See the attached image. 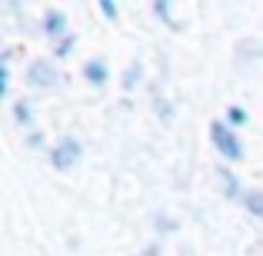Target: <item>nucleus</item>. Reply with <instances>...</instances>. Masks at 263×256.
Returning a JSON list of instances; mask_svg holds the SVG:
<instances>
[{
  "label": "nucleus",
  "mask_w": 263,
  "mask_h": 256,
  "mask_svg": "<svg viewBox=\"0 0 263 256\" xmlns=\"http://www.w3.org/2000/svg\"><path fill=\"white\" fill-rule=\"evenodd\" d=\"M210 136H213L217 150L227 156V160H240V156H243V147H240V140L223 127V123H213V127H210Z\"/></svg>",
  "instance_id": "1"
},
{
  "label": "nucleus",
  "mask_w": 263,
  "mask_h": 256,
  "mask_svg": "<svg viewBox=\"0 0 263 256\" xmlns=\"http://www.w3.org/2000/svg\"><path fill=\"white\" fill-rule=\"evenodd\" d=\"M77 156H80V143L73 140V136H64V140L53 147V163H57L60 170H67L73 160H77Z\"/></svg>",
  "instance_id": "2"
},
{
  "label": "nucleus",
  "mask_w": 263,
  "mask_h": 256,
  "mask_svg": "<svg viewBox=\"0 0 263 256\" xmlns=\"http://www.w3.org/2000/svg\"><path fill=\"white\" fill-rule=\"evenodd\" d=\"M30 80L37 87H50V84H57V73H53V67L47 60H37V64H30Z\"/></svg>",
  "instance_id": "3"
},
{
  "label": "nucleus",
  "mask_w": 263,
  "mask_h": 256,
  "mask_svg": "<svg viewBox=\"0 0 263 256\" xmlns=\"http://www.w3.org/2000/svg\"><path fill=\"white\" fill-rule=\"evenodd\" d=\"M87 77L93 80V84H103V80H107V67H103V60H90V64H87Z\"/></svg>",
  "instance_id": "4"
},
{
  "label": "nucleus",
  "mask_w": 263,
  "mask_h": 256,
  "mask_svg": "<svg viewBox=\"0 0 263 256\" xmlns=\"http://www.w3.org/2000/svg\"><path fill=\"white\" fill-rule=\"evenodd\" d=\"M47 30H50V33H60V30H64V13H60V10H50V13H47Z\"/></svg>",
  "instance_id": "5"
},
{
  "label": "nucleus",
  "mask_w": 263,
  "mask_h": 256,
  "mask_svg": "<svg viewBox=\"0 0 263 256\" xmlns=\"http://www.w3.org/2000/svg\"><path fill=\"white\" fill-rule=\"evenodd\" d=\"M247 206H250L257 216H263V193H247Z\"/></svg>",
  "instance_id": "6"
},
{
  "label": "nucleus",
  "mask_w": 263,
  "mask_h": 256,
  "mask_svg": "<svg viewBox=\"0 0 263 256\" xmlns=\"http://www.w3.org/2000/svg\"><path fill=\"white\" fill-rule=\"evenodd\" d=\"M100 10H103V17H117V7L110 0H100Z\"/></svg>",
  "instance_id": "7"
},
{
  "label": "nucleus",
  "mask_w": 263,
  "mask_h": 256,
  "mask_svg": "<svg viewBox=\"0 0 263 256\" xmlns=\"http://www.w3.org/2000/svg\"><path fill=\"white\" fill-rule=\"evenodd\" d=\"M230 120H233V123H243V120H247V113H243L240 107H230Z\"/></svg>",
  "instance_id": "8"
}]
</instances>
